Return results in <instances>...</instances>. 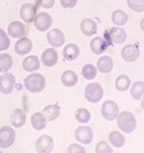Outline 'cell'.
I'll return each instance as SVG.
<instances>
[{
    "instance_id": "obj_1",
    "label": "cell",
    "mask_w": 144,
    "mask_h": 153,
    "mask_svg": "<svg viewBox=\"0 0 144 153\" xmlns=\"http://www.w3.org/2000/svg\"><path fill=\"white\" fill-rule=\"evenodd\" d=\"M26 89L31 94H39L45 89L46 78L39 73H32L24 80Z\"/></svg>"
},
{
    "instance_id": "obj_2",
    "label": "cell",
    "mask_w": 144,
    "mask_h": 153,
    "mask_svg": "<svg viewBox=\"0 0 144 153\" xmlns=\"http://www.w3.org/2000/svg\"><path fill=\"white\" fill-rule=\"evenodd\" d=\"M118 127L124 133H131L137 127V120L135 116L130 111H122L118 115Z\"/></svg>"
},
{
    "instance_id": "obj_3",
    "label": "cell",
    "mask_w": 144,
    "mask_h": 153,
    "mask_svg": "<svg viewBox=\"0 0 144 153\" xmlns=\"http://www.w3.org/2000/svg\"><path fill=\"white\" fill-rule=\"evenodd\" d=\"M84 96L88 102L97 103L103 97V88L98 82H90L85 87Z\"/></svg>"
},
{
    "instance_id": "obj_4",
    "label": "cell",
    "mask_w": 144,
    "mask_h": 153,
    "mask_svg": "<svg viewBox=\"0 0 144 153\" xmlns=\"http://www.w3.org/2000/svg\"><path fill=\"white\" fill-rule=\"evenodd\" d=\"M100 112H101L102 117L105 120H107L109 121H112L118 117V115L120 113V109H119L118 104L114 101L108 100L103 102V104L101 106Z\"/></svg>"
},
{
    "instance_id": "obj_5",
    "label": "cell",
    "mask_w": 144,
    "mask_h": 153,
    "mask_svg": "<svg viewBox=\"0 0 144 153\" xmlns=\"http://www.w3.org/2000/svg\"><path fill=\"white\" fill-rule=\"evenodd\" d=\"M16 140V132L13 128L4 126L0 128V148L8 149L11 147Z\"/></svg>"
},
{
    "instance_id": "obj_6",
    "label": "cell",
    "mask_w": 144,
    "mask_h": 153,
    "mask_svg": "<svg viewBox=\"0 0 144 153\" xmlns=\"http://www.w3.org/2000/svg\"><path fill=\"white\" fill-rule=\"evenodd\" d=\"M47 43L50 45V46L52 47H61L64 45L65 41H66V37L64 33L61 31L59 28H53L50 31H48V33L47 34Z\"/></svg>"
},
{
    "instance_id": "obj_7",
    "label": "cell",
    "mask_w": 144,
    "mask_h": 153,
    "mask_svg": "<svg viewBox=\"0 0 144 153\" xmlns=\"http://www.w3.org/2000/svg\"><path fill=\"white\" fill-rule=\"evenodd\" d=\"M16 85V77L10 73H5L0 76V93L10 94L13 93Z\"/></svg>"
},
{
    "instance_id": "obj_8",
    "label": "cell",
    "mask_w": 144,
    "mask_h": 153,
    "mask_svg": "<svg viewBox=\"0 0 144 153\" xmlns=\"http://www.w3.org/2000/svg\"><path fill=\"white\" fill-rule=\"evenodd\" d=\"M75 138L77 141L84 145H89L92 142L94 138L93 131L88 126H79L75 131Z\"/></svg>"
},
{
    "instance_id": "obj_9",
    "label": "cell",
    "mask_w": 144,
    "mask_h": 153,
    "mask_svg": "<svg viewBox=\"0 0 144 153\" xmlns=\"http://www.w3.org/2000/svg\"><path fill=\"white\" fill-rule=\"evenodd\" d=\"M33 22L39 32H46L52 25V17L47 12H40L36 15Z\"/></svg>"
},
{
    "instance_id": "obj_10",
    "label": "cell",
    "mask_w": 144,
    "mask_h": 153,
    "mask_svg": "<svg viewBox=\"0 0 144 153\" xmlns=\"http://www.w3.org/2000/svg\"><path fill=\"white\" fill-rule=\"evenodd\" d=\"M54 149V140L48 135L40 136L35 142V149L38 153H51Z\"/></svg>"
},
{
    "instance_id": "obj_11",
    "label": "cell",
    "mask_w": 144,
    "mask_h": 153,
    "mask_svg": "<svg viewBox=\"0 0 144 153\" xmlns=\"http://www.w3.org/2000/svg\"><path fill=\"white\" fill-rule=\"evenodd\" d=\"M38 7L36 5L32 3H26L24 4L20 10H19V16L20 18L25 22V23H31L34 21V18L37 15Z\"/></svg>"
},
{
    "instance_id": "obj_12",
    "label": "cell",
    "mask_w": 144,
    "mask_h": 153,
    "mask_svg": "<svg viewBox=\"0 0 144 153\" xmlns=\"http://www.w3.org/2000/svg\"><path fill=\"white\" fill-rule=\"evenodd\" d=\"M59 53L54 47L47 48L41 54V63L47 67H53L57 64Z\"/></svg>"
},
{
    "instance_id": "obj_13",
    "label": "cell",
    "mask_w": 144,
    "mask_h": 153,
    "mask_svg": "<svg viewBox=\"0 0 144 153\" xmlns=\"http://www.w3.org/2000/svg\"><path fill=\"white\" fill-rule=\"evenodd\" d=\"M139 49L136 45H128L121 49V57L128 63H133L139 57Z\"/></svg>"
},
{
    "instance_id": "obj_14",
    "label": "cell",
    "mask_w": 144,
    "mask_h": 153,
    "mask_svg": "<svg viewBox=\"0 0 144 153\" xmlns=\"http://www.w3.org/2000/svg\"><path fill=\"white\" fill-rule=\"evenodd\" d=\"M33 43L27 37H21L15 44V52L18 55H26L32 51Z\"/></svg>"
},
{
    "instance_id": "obj_15",
    "label": "cell",
    "mask_w": 144,
    "mask_h": 153,
    "mask_svg": "<svg viewBox=\"0 0 144 153\" xmlns=\"http://www.w3.org/2000/svg\"><path fill=\"white\" fill-rule=\"evenodd\" d=\"M81 33L86 36H93L98 32V25L91 18H85L80 23Z\"/></svg>"
},
{
    "instance_id": "obj_16",
    "label": "cell",
    "mask_w": 144,
    "mask_h": 153,
    "mask_svg": "<svg viewBox=\"0 0 144 153\" xmlns=\"http://www.w3.org/2000/svg\"><path fill=\"white\" fill-rule=\"evenodd\" d=\"M109 40L116 45H121L124 43L127 39V33L125 30L121 26H115L111 28L109 32Z\"/></svg>"
},
{
    "instance_id": "obj_17",
    "label": "cell",
    "mask_w": 144,
    "mask_h": 153,
    "mask_svg": "<svg viewBox=\"0 0 144 153\" xmlns=\"http://www.w3.org/2000/svg\"><path fill=\"white\" fill-rule=\"evenodd\" d=\"M26 34V26L20 21L11 22L8 26V35L13 38H21Z\"/></svg>"
},
{
    "instance_id": "obj_18",
    "label": "cell",
    "mask_w": 144,
    "mask_h": 153,
    "mask_svg": "<svg viewBox=\"0 0 144 153\" xmlns=\"http://www.w3.org/2000/svg\"><path fill=\"white\" fill-rule=\"evenodd\" d=\"M40 62L37 55H28L23 60L22 67L26 72L34 73L40 68Z\"/></svg>"
},
{
    "instance_id": "obj_19",
    "label": "cell",
    "mask_w": 144,
    "mask_h": 153,
    "mask_svg": "<svg viewBox=\"0 0 144 153\" xmlns=\"http://www.w3.org/2000/svg\"><path fill=\"white\" fill-rule=\"evenodd\" d=\"M26 121V115L21 109H15L10 114V122L14 128H21Z\"/></svg>"
},
{
    "instance_id": "obj_20",
    "label": "cell",
    "mask_w": 144,
    "mask_h": 153,
    "mask_svg": "<svg viewBox=\"0 0 144 153\" xmlns=\"http://www.w3.org/2000/svg\"><path fill=\"white\" fill-rule=\"evenodd\" d=\"M114 67V63L111 57L108 55L101 56L97 63V68L101 74H109L112 71Z\"/></svg>"
},
{
    "instance_id": "obj_21",
    "label": "cell",
    "mask_w": 144,
    "mask_h": 153,
    "mask_svg": "<svg viewBox=\"0 0 144 153\" xmlns=\"http://www.w3.org/2000/svg\"><path fill=\"white\" fill-rule=\"evenodd\" d=\"M80 53V49L76 44H69L63 49V57L67 61L76 60Z\"/></svg>"
},
{
    "instance_id": "obj_22",
    "label": "cell",
    "mask_w": 144,
    "mask_h": 153,
    "mask_svg": "<svg viewBox=\"0 0 144 153\" xmlns=\"http://www.w3.org/2000/svg\"><path fill=\"white\" fill-rule=\"evenodd\" d=\"M31 125L36 131H42L47 126V118L41 112H35L31 116Z\"/></svg>"
},
{
    "instance_id": "obj_23",
    "label": "cell",
    "mask_w": 144,
    "mask_h": 153,
    "mask_svg": "<svg viewBox=\"0 0 144 153\" xmlns=\"http://www.w3.org/2000/svg\"><path fill=\"white\" fill-rule=\"evenodd\" d=\"M43 114L48 121H54L60 115V108L57 104H49L43 108Z\"/></svg>"
},
{
    "instance_id": "obj_24",
    "label": "cell",
    "mask_w": 144,
    "mask_h": 153,
    "mask_svg": "<svg viewBox=\"0 0 144 153\" xmlns=\"http://www.w3.org/2000/svg\"><path fill=\"white\" fill-rule=\"evenodd\" d=\"M107 47L108 45L106 41L100 36H96L90 41V50L95 54H102L106 51Z\"/></svg>"
},
{
    "instance_id": "obj_25",
    "label": "cell",
    "mask_w": 144,
    "mask_h": 153,
    "mask_svg": "<svg viewBox=\"0 0 144 153\" xmlns=\"http://www.w3.org/2000/svg\"><path fill=\"white\" fill-rule=\"evenodd\" d=\"M109 141L115 148L120 149V148H122L125 145L126 139H125L124 135L121 131H113L109 135Z\"/></svg>"
},
{
    "instance_id": "obj_26",
    "label": "cell",
    "mask_w": 144,
    "mask_h": 153,
    "mask_svg": "<svg viewBox=\"0 0 144 153\" xmlns=\"http://www.w3.org/2000/svg\"><path fill=\"white\" fill-rule=\"evenodd\" d=\"M78 78L74 71L67 70L61 74V82L66 87H73L78 83Z\"/></svg>"
},
{
    "instance_id": "obj_27",
    "label": "cell",
    "mask_w": 144,
    "mask_h": 153,
    "mask_svg": "<svg viewBox=\"0 0 144 153\" xmlns=\"http://www.w3.org/2000/svg\"><path fill=\"white\" fill-rule=\"evenodd\" d=\"M128 20H129L128 14L125 11L121 10V9L115 10L111 15V21L117 26H121V25H126Z\"/></svg>"
},
{
    "instance_id": "obj_28",
    "label": "cell",
    "mask_w": 144,
    "mask_h": 153,
    "mask_svg": "<svg viewBox=\"0 0 144 153\" xmlns=\"http://www.w3.org/2000/svg\"><path fill=\"white\" fill-rule=\"evenodd\" d=\"M130 94L134 100H141V98L144 96V82L137 81L132 83Z\"/></svg>"
},
{
    "instance_id": "obj_29",
    "label": "cell",
    "mask_w": 144,
    "mask_h": 153,
    "mask_svg": "<svg viewBox=\"0 0 144 153\" xmlns=\"http://www.w3.org/2000/svg\"><path fill=\"white\" fill-rule=\"evenodd\" d=\"M13 58L8 53H0V73H8L13 66Z\"/></svg>"
},
{
    "instance_id": "obj_30",
    "label": "cell",
    "mask_w": 144,
    "mask_h": 153,
    "mask_svg": "<svg viewBox=\"0 0 144 153\" xmlns=\"http://www.w3.org/2000/svg\"><path fill=\"white\" fill-rule=\"evenodd\" d=\"M130 78L125 74H121L115 81V87L119 91H126L130 87Z\"/></svg>"
},
{
    "instance_id": "obj_31",
    "label": "cell",
    "mask_w": 144,
    "mask_h": 153,
    "mask_svg": "<svg viewBox=\"0 0 144 153\" xmlns=\"http://www.w3.org/2000/svg\"><path fill=\"white\" fill-rule=\"evenodd\" d=\"M98 74V68H96L93 65L87 64L81 69V74L86 80H93Z\"/></svg>"
},
{
    "instance_id": "obj_32",
    "label": "cell",
    "mask_w": 144,
    "mask_h": 153,
    "mask_svg": "<svg viewBox=\"0 0 144 153\" xmlns=\"http://www.w3.org/2000/svg\"><path fill=\"white\" fill-rule=\"evenodd\" d=\"M75 118L79 123H88L90 120L91 115L89 110L85 108H79L75 112Z\"/></svg>"
},
{
    "instance_id": "obj_33",
    "label": "cell",
    "mask_w": 144,
    "mask_h": 153,
    "mask_svg": "<svg viewBox=\"0 0 144 153\" xmlns=\"http://www.w3.org/2000/svg\"><path fill=\"white\" fill-rule=\"evenodd\" d=\"M9 45H10V39L8 37V35L6 33L4 29L0 28V52L8 49Z\"/></svg>"
},
{
    "instance_id": "obj_34",
    "label": "cell",
    "mask_w": 144,
    "mask_h": 153,
    "mask_svg": "<svg viewBox=\"0 0 144 153\" xmlns=\"http://www.w3.org/2000/svg\"><path fill=\"white\" fill-rule=\"evenodd\" d=\"M128 7L138 13L144 12V0H127Z\"/></svg>"
},
{
    "instance_id": "obj_35",
    "label": "cell",
    "mask_w": 144,
    "mask_h": 153,
    "mask_svg": "<svg viewBox=\"0 0 144 153\" xmlns=\"http://www.w3.org/2000/svg\"><path fill=\"white\" fill-rule=\"evenodd\" d=\"M95 153H113V149L107 141H100L95 147Z\"/></svg>"
},
{
    "instance_id": "obj_36",
    "label": "cell",
    "mask_w": 144,
    "mask_h": 153,
    "mask_svg": "<svg viewBox=\"0 0 144 153\" xmlns=\"http://www.w3.org/2000/svg\"><path fill=\"white\" fill-rule=\"evenodd\" d=\"M68 153H86V149L78 143H71L68 148Z\"/></svg>"
},
{
    "instance_id": "obj_37",
    "label": "cell",
    "mask_w": 144,
    "mask_h": 153,
    "mask_svg": "<svg viewBox=\"0 0 144 153\" xmlns=\"http://www.w3.org/2000/svg\"><path fill=\"white\" fill-rule=\"evenodd\" d=\"M56 0H38V5L45 9L52 8L55 5Z\"/></svg>"
},
{
    "instance_id": "obj_38",
    "label": "cell",
    "mask_w": 144,
    "mask_h": 153,
    "mask_svg": "<svg viewBox=\"0 0 144 153\" xmlns=\"http://www.w3.org/2000/svg\"><path fill=\"white\" fill-rule=\"evenodd\" d=\"M77 3L78 0H60V5L63 8H73Z\"/></svg>"
},
{
    "instance_id": "obj_39",
    "label": "cell",
    "mask_w": 144,
    "mask_h": 153,
    "mask_svg": "<svg viewBox=\"0 0 144 153\" xmlns=\"http://www.w3.org/2000/svg\"><path fill=\"white\" fill-rule=\"evenodd\" d=\"M139 26H140V29L144 32V18L141 19V21H140V23H139Z\"/></svg>"
},
{
    "instance_id": "obj_40",
    "label": "cell",
    "mask_w": 144,
    "mask_h": 153,
    "mask_svg": "<svg viewBox=\"0 0 144 153\" xmlns=\"http://www.w3.org/2000/svg\"><path fill=\"white\" fill-rule=\"evenodd\" d=\"M140 106H141V109L144 111V96L141 98V102H140Z\"/></svg>"
},
{
    "instance_id": "obj_41",
    "label": "cell",
    "mask_w": 144,
    "mask_h": 153,
    "mask_svg": "<svg viewBox=\"0 0 144 153\" xmlns=\"http://www.w3.org/2000/svg\"><path fill=\"white\" fill-rule=\"evenodd\" d=\"M0 153H3V152H2V151H1V150H0Z\"/></svg>"
},
{
    "instance_id": "obj_42",
    "label": "cell",
    "mask_w": 144,
    "mask_h": 153,
    "mask_svg": "<svg viewBox=\"0 0 144 153\" xmlns=\"http://www.w3.org/2000/svg\"><path fill=\"white\" fill-rule=\"evenodd\" d=\"M91 1H95V0H91Z\"/></svg>"
},
{
    "instance_id": "obj_43",
    "label": "cell",
    "mask_w": 144,
    "mask_h": 153,
    "mask_svg": "<svg viewBox=\"0 0 144 153\" xmlns=\"http://www.w3.org/2000/svg\"><path fill=\"white\" fill-rule=\"evenodd\" d=\"M14 1H16V0H14Z\"/></svg>"
}]
</instances>
